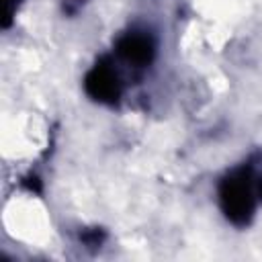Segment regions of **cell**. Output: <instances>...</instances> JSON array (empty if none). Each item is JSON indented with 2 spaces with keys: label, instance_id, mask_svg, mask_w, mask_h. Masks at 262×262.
<instances>
[{
  "label": "cell",
  "instance_id": "cell-4",
  "mask_svg": "<svg viewBox=\"0 0 262 262\" xmlns=\"http://www.w3.org/2000/svg\"><path fill=\"white\" fill-rule=\"evenodd\" d=\"M18 0H4V18H2V27H8L12 23V16L16 12Z\"/></svg>",
  "mask_w": 262,
  "mask_h": 262
},
{
  "label": "cell",
  "instance_id": "cell-2",
  "mask_svg": "<svg viewBox=\"0 0 262 262\" xmlns=\"http://www.w3.org/2000/svg\"><path fill=\"white\" fill-rule=\"evenodd\" d=\"M86 94L98 102L115 104L121 98V82L106 59H100L84 78Z\"/></svg>",
  "mask_w": 262,
  "mask_h": 262
},
{
  "label": "cell",
  "instance_id": "cell-5",
  "mask_svg": "<svg viewBox=\"0 0 262 262\" xmlns=\"http://www.w3.org/2000/svg\"><path fill=\"white\" fill-rule=\"evenodd\" d=\"M102 231H98V229H92V231H84L82 233V239H84V244H88V246H98L100 242H102Z\"/></svg>",
  "mask_w": 262,
  "mask_h": 262
},
{
  "label": "cell",
  "instance_id": "cell-1",
  "mask_svg": "<svg viewBox=\"0 0 262 262\" xmlns=\"http://www.w3.org/2000/svg\"><path fill=\"white\" fill-rule=\"evenodd\" d=\"M258 178L250 168H239L227 174L219 184V205L233 225H248L254 217L258 199Z\"/></svg>",
  "mask_w": 262,
  "mask_h": 262
},
{
  "label": "cell",
  "instance_id": "cell-7",
  "mask_svg": "<svg viewBox=\"0 0 262 262\" xmlns=\"http://www.w3.org/2000/svg\"><path fill=\"white\" fill-rule=\"evenodd\" d=\"M23 184H25V186H27L29 190H35V192H41V184H39V178H35V176H33V178L29 176V178H27V180H25Z\"/></svg>",
  "mask_w": 262,
  "mask_h": 262
},
{
  "label": "cell",
  "instance_id": "cell-6",
  "mask_svg": "<svg viewBox=\"0 0 262 262\" xmlns=\"http://www.w3.org/2000/svg\"><path fill=\"white\" fill-rule=\"evenodd\" d=\"M86 0H63V10L68 12V14H74V12H78V8L84 4Z\"/></svg>",
  "mask_w": 262,
  "mask_h": 262
},
{
  "label": "cell",
  "instance_id": "cell-3",
  "mask_svg": "<svg viewBox=\"0 0 262 262\" xmlns=\"http://www.w3.org/2000/svg\"><path fill=\"white\" fill-rule=\"evenodd\" d=\"M117 53L131 66L143 68L151 63L156 47L149 35L145 33H127L117 41Z\"/></svg>",
  "mask_w": 262,
  "mask_h": 262
}]
</instances>
